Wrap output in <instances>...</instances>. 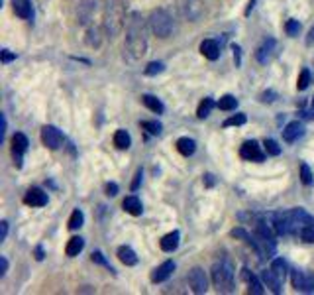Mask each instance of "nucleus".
<instances>
[{
  "mask_svg": "<svg viewBox=\"0 0 314 295\" xmlns=\"http://www.w3.org/2000/svg\"><path fill=\"white\" fill-rule=\"evenodd\" d=\"M126 47L132 54V57H141L147 49V37H145V28L143 20L140 18L138 12L132 14L128 20V34H126Z\"/></svg>",
  "mask_w": 314,
  "mask_h": 295,
  "instance_id": "1",
  "label": "nucleus"
},
{
  "mask_svg": "<svg viewBox=\"0 0 314 295\" xmlns=\"http://www.w3.org/2000/svg\"><path fill=\"white\" fill-rule=\"evenodd\" d=\"M212 281L218 291H230L234 285V270L228 262H220L212 266Z\"/></svg>",
  "mask_w": 314,
  "mask_h": 295,
  "instance_id": "2",
  "label": "nucleus"
},
{
  "mask_svg": "<svg viewBox=\"0 0 314 295\" xmlns=\"http://www.w3.org/2000/svg\"><path fill=\"white\" fill-rule=\"evenodd\" d=\"M149 26H151V32L157 37H169L171 32H173V20H171V16L165 10H155V12H151Z\"/></svg>",
  "mask_w": 314,
  "mask_h": 295,
  "instance_id": "3",
  "label": "nucleus"
},
{
  "mask_svg": "<svg viewBox=\"0 0 314 295\" xmlns=\"http://www.w3.org/2000/svg\"><path fill=\"white\" fill-rule=\"evenodd\" d=\"M41 142H43V146L49 148V150H59V148L63 146V134L55 126H43L41 128Z\"/></svg>",
  "mask_w": 314,
  "mask_h": 295,
  "instance_id": "4",
  "label": "nucleus"
},
{
  "mask_svg": "<svg viewBox=\"0 0 314 295\" xmlns=\"http://www.w3.org/2000/svg\"><path fill=\"white\" fill-rule=\"evenodd\" d=\"M189 285H191L192 293H196V295H200L208 289V279H206V274L202 268H192L189 272Z\"/></svg>",
  "mask_w": 314,
  "mask_h": 295,
  "instance_id": "5",
  "label": "nucleus"
},
{
  "mask_svg": "<svg viewBox=\"0 0 314 295\" xmlns=\"http://www.w3.org/2000/svg\"><path fill=\"white\" fill-rule=\"evenodd\" d=\"M240 156L247 162H263L265 160V154L261 152V148L257 142H245L242 148H240Z\"/></svg>",
  "mask_w": 314,
  "mask_h": 295,
  "instance_id": "6",
  "label": "nucleus"
},
{
  "mask_svg": "<svg viewBox=\"0 0 314 295\" xmlns=\"http://www.w3.org/2000/svg\"><path fill=\"white\" fill-rule=\"evenodd\" d=\"M173 272H175V262L167 260V262H163L159 268H155V270L151 272V281H153V283H161V281L169 279Z\"/></svg>",
  "mask_w": 314,
  "mask_h": 295,
  "instance_id": "7",
  "label": "nucleus"
},
{
  "mask_svg": "<svg viewBox=\"0 0 314 295\" xmlns=\"http://www.w3.org/2000/svg\"><path fill=\"white\" fill-rule=\"evenodd\" d=\"M302 134H304V126H302L298 120H293V122H289V124L283 128V140H285L287 144L297 142Z\"/></svg>",
  "mask_w": 314,
  "mask_h": 295,
  "instance_id": "8",
  "label": "nucleus"
},
{
  "mask_svg": "<svg viewBox=\"0 0 314 295\" xmlns=\"http://www.w3.org/2000/svg\"><path fill=\"white\" fill-rule=\"evenodd\" d=\"M242 279L249 285V293H253V295H263V293H265V289H263V285H265V283H263V281H259V279H257V277H255L247 268H244V270H242Z\"/></svg>",
  "mask_w": 314,
  "mask_h": 295,
  "instance_id": "9",
  "label": "nucleus"
},
{
  "mask_svg": "<svg viewBox=\"0 0 314 295\" xmlns=\"http://www.w3.org/2000/svg\"><path fill=\"white\" fill-rule=\"evenodd\" d=\"M200 54L206 57V59H210V61H216L220 57V45L218 41L214 39H204L200 43Z\"/></svg>",
  "mask_w": 314,
  "mask_h": 295,
  "instance_id": "10",
  "label": "nucleus"
},
{
  "mask_svg": "<svg viewBox=\"0 0 314 295\" xmlns=\"http://www.w3.org/2000/svg\"><path fill=\"white\" fill-rule=\"evenodd\" d=\"M24 203L30 207H43L47 205V193H43L41 189H30L24 197Z\"/></svg>",
  "mask_w": 314,
  "mask_h": 295,
  "instance_id": "11",
  "label": "nucleus"
},
{
  "mask_svg": "<svg viewBox=\"0 0 314 295\" xmlns=\"http://www.w3.org/2000/svg\"><path fill=\"white\" fill-rule=\"evenodd\" d=\"M261 281H263L273 293H281V277H279L271 268L261 272Z\"/></svg>",
  "mask_w": 314,
  "mask_h": 295,
  "instance_id": "12",
  "label": "nucleus"
},
{
  "mask_svg": "<svg viewBox=\"0 0 314 295\" xmlns=\"http://www.w3.org/2000/svg\"><path fill=\"white\" fill-rule=\"evenodd\" d=\"M275 45H277V43H275V39H271V37H269L267 41H263V45H261V47L257 49V54H255L257 61L265 65V63L271 59V55H273V49H275Z\"/></svg>",
  "mask_w": 314,
  "mask_h": 295,
  "instance_id": "13",
  "label": "nucleus"
},
{
  "mask_svg": "<svg viewBox=\"0 0 314 295\" xmlns=\"http://www.w3.org/2000/svg\"><path fill=\"white\" fill-rule=\"evenodd\" d=\"M179 240H181L179 230H173V232H169V234H165V236L161 238L159 246H161V250H163V252H173V250H177Z\"/></svg>",
  "mask_w": 314,
  "mask_h": 295,
  "instance_id": "14",
  "label": "nucleus"
},
{
  "mask_svg": "<svg viewBox=\"0 0 314 295\" xmlns=\"http://www.w3.org/2000/svg\"><path fill=\"white\" fill-rule=\"evenodd\" d=\"M122 207H124V211H126V213H130L132 217H140V215L143 213L141 201L138 199L136 195H130V197H126V199H124V203H122Z\"/></svg>",
  "mask_w": 314,
  "mask_h": 295,
  "instance_id": "15",
  "label": "nucleus"
},
{
  "mask_svg": "<svg viewBox=\"0 0 314 295\" xmlns=\"http://www.w3.org/2000/svg\"><path fill=\"white\" fill-rule=\"evenodd\" d=\"M298 236L304 240V242H314V217L306 215L300 230H298Z\"/></svg>",
  "mask_w": 314,
  "mask_h": 295,
  "instance_id": "16",
  "label": "nucleus"
},
{
  "mask_svg": "<svg viewBox=\"0 0 314 295\" xmlns=\"http://www.w3.org/2000/svg\"><path fill=\"white\" fill-rule=\"evenodd\" d=\"M83 248H85V240H83L81 236H73V238L67 242L65 254H67L69 258H75V256H79V254L83 252Z\"/></svg>",
  "mask_w": 314,
  "mask_h": 295,
  "instance_id": "17",
  "label": "nucleus"
},
{
  "mask_svg": "<svg viewBox=\"0 0 314 295\" xmlns=\"http://www.w3.org/2000/svg\"><path fill=\"white\" fill-rule=\"evenodd\" d=\"M14 12H16V16H20L24 20L32 18V14H34L32 2H30V0H14Z\"/></svg>",
  "mask_w": 314,
  "mask_h": 295,
  "instance_id": "18",
  "label": "nucleus"
},
{
  "mask_svg": "<svg viewBox=\"0 0 314 295\" xmlns=\"http://www.w3.org/2000/svg\"><path fill=\"white\" fill-rule=\"evenodd\" d=\"M141 103H143V105H145L149 111H153L155 114H161V112L165 111L163 103H161L157 96H153V94H143V96H141Z\"/></svg>",
  "mask_w": 314,
  "mask_h": 295,
  "instance_id": "19",
  "label": "nucleus"
},
{
  "mask_svg": "<svg viewBox=\"0 0 314 295\" xmlns=\"http://www.w3.org/2000/svg\"><path fill=\"white\" fill-rule=\"evenodd\" d=\"M118 258L126 266H136L138 264V256H136V252L130 248V246H120L118 248Z\"/></svg>",
  "mask_w": 314,
  "mask_h": 295,
  "instance_id": "20",
  "label": "nucleus"
},
{
  "mask_svg": "<svg viewBox=\"0 0 314 295\" xmlns=\"http://www.w3.org/2000/svg\"><path fill=\"white\" fill-rule=\"evenodd\" d=\"M177 150L183 154V156H192L194 150H196V142L192 138H179L177 140Z\"/></svg>",
  "mask_w": 314,
  "mask_h": 295,
  "instance_id": "21",
  "label": "nucleus"
},
{
  "mask_svg": "<svg viewBox=\"0 0 314 295\" xmlns=\"http://www.w3.org/2000/svg\"><path fill=\"white\" fill-rule=\"evenodd\" d=\"M130 144H132V138H130V134L126 130H118L114 134V146L118 148V150H128Z\"/></svg>",
  "mask_w": 314,
  "mask_h": 295,
  "instance_id": "22",
  "label": "nucleus"
},
{
  "mask_svg": "<svg viewBox=\"0 0 314 295\" xmlns=\"http://www.w3.org/2000/svg\"><path fill=\"white\" fill-rule=\"evenodd\" d=\"M236 107H238V98L234 96V94H224L220 101H218V109L220 111H236Z\"/></svg>",
  "mask_w": 314,
  "mask_h": 295,
  "instance_id": "23",
  "label": "nucleus"
},
{
  "mask_svg": "<svg viewBox=\"0 0 314 295\" xmlns=\"http://www.w3.org/2000/svg\"><path fill=\"white\" fill-rule=\"evenodd\" d=\"M212 107H214V101H212V98L210 96H208V98H204V101L198 105V111H196V116L202 120V118H206L208 114H210V111H212Z\"/></svg>",
  "mask_w": 314,
  "mask_h": 295,
  "instance_id": "24",
  "label": "nucleus"
},
{
  "mask_svg": "<svg viewBox=\"0 0 314 295\" xmlns=\"http://www.w3.org/2000/svg\"><path fill=\"white\" fill-rule=\"evenodd\" d=\"M163 71H165V65H163L161 61H151V63H147L145 69H143V73H145L147 77H155V75H159V73H163Z\"/></svg>",
  "mask_w": 314,
  "mask_h": 295,
  "instance_id": "25",
  "label": "nucleus"
},
{
  "mask_svg": "<svg viewBox=\"0 0 314 295\" xmlns=\"http://www.w3.org/2000/svg\"><path fill=\"white\" fill-rule=\"evenodd\" d=\"M28 146H30V142H28V138L24 136V134H14L12 136V148L14 150H20V152H26L28 150Z\"/></svg>",
  "mask_w": 314,
  "mask_h": 295,
  "instance_id": "26",
  "label": "nucleus"
},
{
  "mask_svg": "<svg viewBox=\"0 0 314 295\" xmlns=\"http://www.w3.org/2000/svg\"><path fill=\"white\" fill-rule=\"evenodd\" d=\"M83 222H85V215H83V211L75 209V211L71 213V219H69V228H71V230H77V228H81V226H83Z\"/></svg>",
  "mask_w": 314,
  "mask_h": 295,
  "instance_id": "27",
  "label": "nucleus"
},
{
  "mask_svg": "<svg viewBox=\"0 0 314 295\" xmlns=\"http://www.w3.org/2000/svg\"><path fill=\"white\" fill-rule=\"evenodd\" d=\"M291 279H293V287L302 291L304 279H306V272H302V270H293V272H291Z\"/></svg>",
  "mask_w": 314,
  "mask_h": 295,
  "instance_id": "28",
  "label": "nucleus"
},
{
  "mask_svg": "<svg viewBox=\"0 0 314 295\" xmlns=\"http://www.w3.org/2000/svg\"><path fill=\"white\" fill-rule=\"evenodd\" d=\"M271 270L281 277V281L285 279V276H287V262L283 260V258H277V260H273V264H271Z\"/></svg>",
  "mask_w": 314,
  "mask_h": 295,
  "instance_id": "29",
  "label": "nucleus"
},
{
  "mask_svg": "<svg viewBox=\"0 0 314 295\" xmlns=\"http://www.w3.org/2000/svg\"><path fill=\"white\" fill-rule=\"evenodd\" d=\"M141 128H145L149 134H153V136H159L161 134V130H163V126L157 122V120H143L141 122Z\"/></svg>",
  "mask_w": 314,
  "mask_h": 295,
  "instance_id": "30",
  "label": "nucleus"
},
{
  "mask_svg": "<svg viewBox=\"0 0 314 295\" xmlns=\"http://www.w3.org/2000/svg\"><path fill=\"white\" fill-rule=\"evenodd\" d=\"M310 71L308 69H302L300 71V75H298V81H297V89L298 91H304V89H308V85H310Z\"/></svg>",
  "mask_w": 314,
  "mask_h": 295,
  "instance_id": "31",
  "label": "nucleus"
},
{
  "mask_svg": "<svg viewBox=\"0 0 314 295\" xmlns=\"http://www.w3.org/2000/svg\"><path fill=\"white\" fill-rule=\"evenodd\" d=\"M300 181H302L304 185H312V183H314V175H312L308 164H300Z\"/></svg>",
  "mask_w": 314,
  "mask_h": 295,
  "instance_id": "32",
  "label": "nucleus"
},
{
  "mask_svg": "<svg viewBox=\"0 0 314 295\" xmlns=\"http://www.w3.org/2000/svg\"><path fill=\"white\" fill-rule=\"evenodd\" d=\"M245 120H247L245 114H234V116L226 118L222 126H224V128H228V126H242V124H245Z\"/></svg>",
  "mask_w": 314,
  "mask_h": 295,
  "instance_id": "33",
  "label": "nucleus"
},
{
  "mask_svg": "<svg viewBox=\"0 0 314 295\" xmlns=\"http://www.w3.org/2000/svg\"><path fill=\"white\" fill-rule=\"evenodd\" d=\"M263 146H265V152H267L269 156H279V154H281V146H279L275 140H271V138L265 140Z\"/></svg>",
  "mask_w": 314,
  "mask_h": 295,
  "instance_id": "34",
  "label": "nucleus"
},
{
  "mask_svg": "<svg viewBox=\"0 0 314 295\" xmlns=\"http://www.w3.org/2000/svg\"><path fill=\"white\" fill-rule=\"evenodd\" d=\"M285 32H287V36H291V37H295V36H298V32H300V22L298 20H289L287 24H285Z\"/></svg>",
  "mask_w": 314,
  "mask_h": 295,
  "instance_id": "35",
  "label": "nucleus"
},
{
  "mask_svg": "<svg viewBox=\"0 0 314 295\" xmlns=\"http://www.w3.org/2000/svg\"><path fill=\"white\" fill-rule=\"evenodd\" d=\"M90 260L94 262V264H100V266H104V268H106V270H110V272H114L112 270V266L106 262V258H104L102 256V252H92V256H90Z\"/></svg>",
  "mask_w": 314,
  "mask_h": 295,
  "instance_id": "36",
  "label": "nucleus"
},
{
  "mask_svg": "<svg viewBox=\"0 0 314 295\" xmlns=\"http://www.w3.org/2000/svg\"><path fill=\"white\" fill-rule=\"evenodd\" d=\"M232 236H234V238H242V240H244V242H247V244H251V242H253V236H249L244 228H234V230H232Z\"/></svg>",
  "mask_w": 314,
  "mask_h": 295,
  "instance_id": "37",
  "label": "nucleus"
},
{
  "mask_svg": "<svg viewBox=\"0 0 314 295\" xmlns=\"http://www.w3.org/2000/svg\"><path fill=\"white\" fill-rule=\"evenodd\" d=\"M275 96H277V92H275V91H265V92H261L259 101H261V103H273V101H275Z\"/></svg>",
  "mask_w": 314,
  "mask_h": 295,
  "instance_id": "38",
  "label": "nucleus"
},
{
  "mask_svg": "<svg viewBox=\"0 0 314 295\" xmlns=\"http://www.w3.org/2000/svg\"><path fill=\"white\" fill-rule=\"evenodd\" d=\"M141 177H143V173H141V169H138L136 171V175H134V181H132V191H138V187H140V183H141Z\"/></svg>",
  "mask_w": 314,
  "mask_h": 295,
  "instance_id": "39",
  "label": "nucleus"
},
{
  "mask_svg": "<svg viewBox=\"0 0 314 295\" xmlns=\"http://www.w3.org/2000/svg\"><path fill=\"white\" fill-rule=\"evenodd\" d=\"M104 191H106L108 197H116V195H118V185H116V183H106Z\"/></svg>",
  "mask_w": 314,
  "mask_h": 295,
  "instance_id": "40",
  "label": "nucleus"
},
{
  "mask_svg": "<svg viewBox=\"0 0 314 295\" xmlns=\"http://www.w3.org/2000/svg\"><path fill=\"white\" fill-rule=\"evenodd\" d=\"M16 59V54H12L10 49H2V63H10Z\"/></svg>",
  "mask_w": 314,
  "mask_h": 295,
  "instance_id": "41",
  "label": "nucleus"
},
{
  "mask_svg": "<svg viewBox=\"0 0 314 295\" xmlns=\"http://www.w3.org/2000/svg\"><path fill=\"white\" fill-rule=\"evenodd\" d=\"M6 236H8V222L2 221V222H0V242H4Z\"/></svg>",
  "mask_w": 314,
  "mask_h": 295,
  "instance_id": "42",
  "label": "nucleus"
},
{
  "mask_svg": "<svg viewBox=\"0 0 314 295\" xmlns=\"http://www.w3.org/2000/svg\"><path fill=\"white\" fill-rule=\"evenodd\" d=\"M232 52H234V59H236V65H242V49L240 45H232Z\"/></svg>",
  "mask_w": 314,
  "mask_h": 295,
  "instance_id": "43",
  "label": "nucleus"
},
{
  "mask_svg": "<svg viewBox=\"0 0 314 295\" xmlns=\"http://www.w3.org/2000/svg\"><path fill=\"white\" fill-rule=\"evenodd\" d=\"M22 154H24V152L14 150V148H12V156H14V164H16V167H22Z\"/></svg>",
  "mask_w": 314,
  "mask_h": 295,
  "instance_id": "44",
  "label": "nucleus"
},
{
  "mask_svg": "<svg viewBox=\"0 0 314 295\" xmlns=\"http://www.w3.org/2000/svg\"><path fill=\"white\" fill-rule=\"evenodd\" d=\"M8 272V260L4 256H0V276H4Z\"/></svg>",
  "mask_w": 314,
  "mask_h": 295,
  "instance_id": "45",
  "label": "nucleus"
},
{
  "mask_svg": "<svg viewBox=\"0 0 314 295\" xmlns=\"http://www.w3.org/2000/svg\"><path fill=\"white\" fill-rule=\"evenodd\" d=\"M204 183H206V187H212V185L216 183L214 175H212V173H208V175H204Z\"/></svg>",
  "mask_w": 314,
  "mask_h": 295,
  "instance_id": "46",
  "label": "nucleus"
},
{
  "mask_svg": "<svg viewBox=\"0 0 314 295\" xmlns=\"http://www.w3.org/2000/svg\"><path fill=\"white\" fill-rule=\"evenodd\" d=\"M34 256H35V260H37V262H41V260H43V248H41V246H35Z\"/></svg>",
  "mask_w": 314,
  "mask_h": 295,
  "instance_id": "47",
  "label": "nucleus"
},
{
  "mask_svg": "<svg viewBox=\"0 0 314 295\" xmlns=\"http://www.w3.org/2000/svg\"><path fill=\"white\" fill-rule=\"evenodd\" d=\"M255 2H257V0H249V2H247V8H245V16H249L251 14V10H253V6H255Z\"/></svg>",
  "mask_w": 314,
  "mask_h": 295,
  "instance_id": "48",
  "label": "nucleus"
},
{
  "mask_svg": "<svg viewBox=\"0 0 314 295\" xmlns=\"http://www.w3.org/2000/svg\"><path fill=\"white\" fill-rule=\"evenodd\" d=\"M306 43H308V45H312V43H314V28L308 32V39H306Z\"/></svg>",
  "mask_w": 314,
  "mask_h": 295,
  "instance_id": "49",
  "label": "nucleus"
},
{
  "mask_svg": "<svg viewBox=\"0 0 314 295\" xmlns=\"http://www.w3.org/2000/svg\"><path fill=\"white\" fill-rule=\"evenodd\" d=\"M312 112H314V101H312Z\"/></svg>",
  "mask_w": 314,
  "mask_h": 295,
  "instance_id": "50",
  "label": "nucleus"
}]
</instances>
